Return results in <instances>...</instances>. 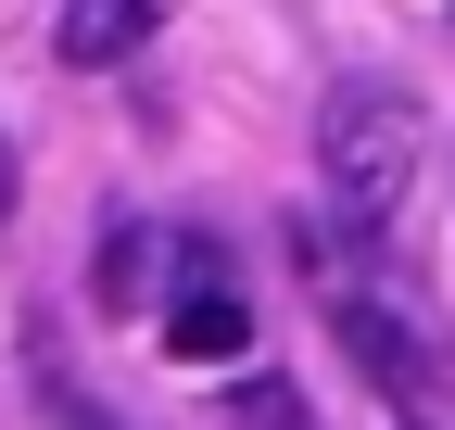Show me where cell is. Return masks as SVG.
<instances>
[{"instance_id": "obj_1", "label": "cell", "mask_w": 455, "mask_h": 430, "mask_svg": "<svg viewBox=\"0 0 455 430\" xmlns=\"http://www.w3.org/2000/svg\"><path fill=\"white\" fill-rule=\"evenodd\" d=\"M291 266H304V291H316V316H329V342L367 367V393L405 418V430H443L455 354H443V330H430L418 279L392 266V241L341 228V215H291Z\"/></svg>"}, {"instance_id": "obj_2", "label": "cell", "mask_w": 455, "mask_h": 430, "mask_svg": "<svg viewBox=\"0 0 455 430\" xmlns=\"http://www.w3.org/2000/svg\"><path fill=\"white\" fill-rule=\"evenodd\" d=\"M418 152H430L418 89H392V76H341V89L316 101V178H329V215H341V228H367V241L405 228V203H418Z\"/></svg>"}, {"instance_id": "obj_3", "label": "cell", "mask_w": 455, "mask_h": 430, "mask_svg": "<svg viewBox=\"0 0 455 430\" xmlns=\"http://www.w3.org/2000/svg\"><path fill=\"white\" fill-rule=\"evenodd\" d=\"M241 342H253V304L228 291V266L190 241L178 253V291H164V354H178V367H215V354H241Z\"/></svg>"}, {"instance_id": "obj_4", "label": "cell", "mask_w": 455, "mask_h": 430, "mask_svg": "<svg viewBox=\"0 0 455 430\" xmlns=\"http://www.w3.org/2000/svg\"><path fill=\"white\" fill-rule=\"evenodd\" d=\"M152 26H164V0H64V64L101 76V64H127Z\"/></svg>"}, {"instance_id": "obj_5", "label": "cell", "mask_w": 455, "mask_h": 430, "mask_svg": "<svg viewBox=\"0 0 455 430\" xmlns=\"http://www.w3.org/2000/svg\"><path fill=\"white\" fill-rule=\"evenodd\" d=\"M89 291H101V316L152 304V228H140V215H101V266H89Z\"/></svg>"}, {"instance_id": "obj_6", "label": "cell", "mask_w": 455, "mask_h": 430, "mask_svg": "<svg viewBox=\"0 0 455 430\" xmlns=\"http://www.w3.org/2000/svg\"><path fill=\"white\" fill-rule=\"evenodd\" d=\"M228 430H316V405L291 380H241V393H228Z\"/></svg>"}, {"instance_id": "obj_7", "label": "cell", "mask_w": 455, "mask_h": 430, "mask_svg": "<svg viewBox=\"0 0 455 430\" xmlns=\"http://www.w3.org/2000/svg\"><path fill=\"white\" fill-rule=\"evenodd\" d=\"M38 405H51V430H114V418H101V405L64 380V367H38Z\"/></svg>"}, {"instance_id": "obj_8", "label": "cell", "mask_w": 455, "mask_h": 430, "mask_svg": "<svg viewBox=\"0 0 455 430\" xmlns=\"http://www.w3.org/2000/svg\"><path fill=\"white\" fill-rule=\"evenodd\" d=\"M13 190H26V178H13V139H0V215H13Z\"/></svg>"}]
</instances>
